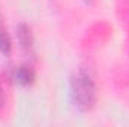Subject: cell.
Here are the masks:
<instances>
[{
    "label": "cell",
    "mask_w": 129,
    "mask_h": 127,
    "mask_svg": "<svg viewBox=\"0 0 129 127\" xmlns=\"http://www.w3.org/2000/svg\"><path fill=\"white\" fill-rule=\"evenodd\" d=\"M14 79L21 85H30L35 79V72L29 66H20L14 70Z\"/></svg>",
    "instance_id": "7a4b0ae2"
},
{
    "label": "cell",
    "mask_w": 129,
    "mask_h": 127,
    "mask_svg": "<svg viewBox=\"0 0 129 127\" xmlns=\"http://www.w3.org/2000/svg\"><path fill=\"white\" fill-rule=\"evenodd\" d=\"M5 105V93H3V90L0 88V108Z\"/></svg>",
    "instance_id": "5b68a950"
},
{
    "label": "cell",
    "mask_w": 129,
    "mask_h": 127,
    "mask_svg": "<svg viewBox=\"0 0 129 127\" xmlns=\"http://www.w3.org/2000/svg\"><path fill=\"white\" fill-rule=\"evenodd\" d=\"M12 49V43H11V39H9V34L6 33V29L2 26L0 23V51L3 54H9Z\"/></svg>",
    "instance_id": "277c9868"
},
{
    "label": "cell",
    "mask_w": 129,
    "mask_h": 127,
    "mask_svg": "<svg viewBox=\"0 0 129 127\" xmlns=\"http://www.w3.org/2000/svg\"><path fill=\"white\" fill-rule=\"evenodd\" d=\"M86 2H90V0H86Z\"/></svg>",
    "instance_id": "8992f818"
},
{
    "label": "cell",
    "mask_w": 129,
    "mask_h": 127,
    "mask_svg": "<svg viewBox=\"0 0 129 127\" xmlns=\"http://www.w3.org/2000/svg\"><path fill=\"white\" fill-rule=\"evenodd\" d=\"M69 97L74 108L81 112H86L93 108L96 102V87L92 76L86 70H78L71 78Z\"/></svg>",
    "instance_id": "6da1fadb"
},
{
    "label": "cell",
    "mask_w": 129,
    "mask_h": 127,
    "mask_svg": "<svg viewBox=\"0 0 129 127\" xmlns=\"http://www.w3.org/2000/svg\"><path fill=\"white\" fill-rule=\"evenodd\" d=\"M17 36H18V42L24 49H32L33 48V36L30 33V29L26 24H20L17 27Z\"/></svg>",
    "instance_id": "3957f363"
}]
</instances>
